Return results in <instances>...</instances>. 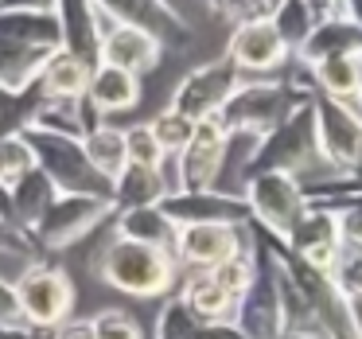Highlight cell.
Here are the masks:
<instances>
[{"label":"cell","mask_w":362,"mask_h":339,"mask_svg":"<svg viewBox=\"0 0 362 339\" xmlns=\"http://www.w3.org/2000/svg\"><path fill=\"white\" fill-rule=\"evenodd\" d=\"M20 137H24L28 149H32L35 168H40L59 191H74V195H105L110 199V180L90 168L78 137L47 133V129L28 125V121L20 125Z\"/></svg>","instance_id":"6da1fadb"},{"label":"cell","mask_w":362,"mask_h":339,"mask_svg":"<svg viewBox=\"0 0 362 339\" xmlns=\"http://www.w3.org/2000/svg\"><path fill=\"white\" fill-rule=\"evenodd\" d=\"M102 277L129 297H160L175 285V258L156 246L113 238L102 250Z\"/></svg>","instance_id":"7a4b0ae2"},{"label":"cell","mask_w":362,"mask_h":339,"mask_svg":"<svg viewBox=\"0 0 362 339\" xmlns=\"http://www.w3.org/2000/svg\"><path fill=\"white\" fill-rule=\"evenodd\" d=\"M296 102L300 98L288 90V82H238L234 94L222 102V110L214 113V117L226 129L230 141H234V137H253V141H261ZM308 102H312V98H308Z\"/></svg>","instance_id":"3957f363"},{"label":"cell","mask_w":362,"mask_h":339,"mask_svg":"<svg viewBox=\"0 0 362 339\" xmlns=\"http://www.w3.org/2000/svg\"><path fill=\"white\" fill-rule=\"evenodd\" d=\"M315 152V129H312V102H296L261 141H253V160L250 172H288L300 176Z\"/></svg>","instance_id":"277c9868"},{"label":"cell","mask_w":362,"mask_h":339,"mask_svg":"<svg viewBox=\"0 0 362 339\" xmlns=\"http://www.w3.org/2000/svg\"><path fill=\"white\" fill-rule=\"evenodd\" d=\"M110 214H117L113 199L105 195H74V191H59L32 226L35 246L40 250H71L86 234H94Z\"/></svg>","instance_id":"5b68a950"},{"label":"cell","mask_w":362,"mask_h":339,"mask_svg":"<svg viewBox=\"0 0 362 339\" xmlns=\"http://www.w3.org/2000/svg\"><path fill=\"white\" fill-rule=\"evenodd\" d=\"M312 129H315V152L327 160V168L354 172L362 149V121H358V102L327 98L315 90L312 98Z\"/></svg>","instance_id":"8992f818"},{"label":"cell","mask_w":362,"mask_h":339,"mask_svg":"<svg viewBox=\"0 0 362 339\" xmlns=\"http://www.w3.org/2000/svg\"><path fill=\"white\" fill-rule=\"evenodd\" d=\"M12 292H16L20 320L32 323V328H55L74 308V285L66 281L63 269L43 265V261H32V265L20 269V277L12 281Z\"/></svg>","instance_id":"52a82bcc"},{"label":"cell","mask_w":362,"mask_h":339,"mask_svg":"<svg viewBox=\"0 0 362 339\" xmlns=\"http://www.w3.org/2000/svg\"><path fill=\"white\" fill-rule=\"evenodd\" d=\"M242 199H245V207H250L253 226H261L273 238L288 234V226L300 219V211H304L300 176H288V172H250V183H245Z\"/></svg>","instance_id":"ba28073f"},{"label":"cell","mask_w":362,"mask_h":339,"mask_svg":"<svg viewBox=\"0 0 362 339\" xmlns=\"http://www.w3.org/2000/svg\"><path fill=\"white\" fill-rule=\"evenodd\" d=\"M253 234V226H250ZM253 277L242 292H238L234 308H230V323L242 331L245 339H281V304H276V281H273V265H269L265 250L253 238Z\"/></svg>","instance_id":"9c48e42d"},{"label":"cell","mask_w":362,"mask_h":339,"mask_svg":"<svg viewBox=\"0 0 362 339\" xmlns=\"http://www.w3.org/2000/svg\"><path fill=\"white\" fill-rule=\"evenodd\" d=\"M238 82H242V71H238L226 55L214 59V63H203V67H195V71L183 74V82L172 94V110L183 113L187 121L214 117V113L222 110V102L234 94Z\"/></svg>","instance_id":"30bf717a"},{"label":"cell","mask_w":362,"mask_h":339,"mask_svg":"<svg viewBox=\"0 0 362 339\" xmlns=\"http://www.w3.org/2000/svg\"><path fill=\"white\" fill-rule=\"evenodd\" d=\"M226 129L218 125V117H203L195 121L187 144L175 152V188L180 191H203V188H214L218 180V168H222V156H226Z\"/></svg>","instance_id":"8fae6325"},{"label":"cell","mask_w":362,"mask_h":339,"mask_svg":"<svg viewBox=\"0 0 362 339\" xmlns=\"http://www.w3.org/2000/svg\"><path fill=\"white\" fill-rule=\"evenodd\" d=\"M156 207L175 222V226H203V222H222V226H245L250 219V207L242 195H230V191H164L156 199Z\"/></svg>","instance_id":"7c38bea8"},{"label":"cell","mask_w":362,"mask_h":339,"mask_svg":"<svg viewBox=\"0 0 362 339\" xmlns=\"http://www.w3.org/2000/svg\"><path fill=\"white\" fill-rule=\"evenodd\" d=\"M343 238H358V234H346L339 214L320 211V207H304L300 219L288 226V234L281 238L296 258H304L312 269L320 273H331L339 261V250H343Z\"/></svg>","instance_id":"4fadbf2b"},{"label":"cell","mask_w":362,"mask_h":339,"mask_svg":"<svg viewBox=\"0 0 362 339\" xmlns=\"http://www.w3.org/2000/svg\"><path fill=\"white\" fill-rule=\"evenodd\" d=\"M113 24H129L148 32L160 47H187L191 28L168 0H94Z\"/></svg>","instance_id":"5bb4252c"},{"label":"cell","mask_w":362,"mask_h":339,"mask_svg":"<svg viewBox=\"0 0 362 339\" xmlns=\"http://www.w3.org/2000/svg\"><path fill=\"white\" fill-rule=\"evenodd\" d=\"M250 246V222L245 226H222V222H203V226H175L172 258H180L191 269H211L218 261L234 258Z\"/></svg>","instance_id":"9a60e30c"},{"label":"cell","mask_w":362,"mask_h":339,"mask_svg":"<svg viewBox=\"0 0 362 339\" xmlns=\"http://www.w3.org/2000/svg\"><path fill=\"white\" fill-rule=\"evenodd\" d=\"M55 20H59V51L94 67L98 43L110 32L113 20L98 8L94 0H55Z\"/></svg>","instance_id":"2e32d148"},{"label":"cell","mask_w":362,"mask_h":339,"mask_svg":"<svg viewBox=\"0 0 362 339\" xmlns=\"http://www.w3.org/2000/svg\"><path fill=\"white\" fill-rule=\"evenodd\" d=\"M288 55H292V51L284 47L281 35L273 32L269 16H261V20H245V24H234V32H230L226 59L238 67V71H253V74L281 71Z\"/></svg>","instance_id":"e0dca14e"},{"label":"cell","mask_w":362,"mask_h":339,"mask_svg":"<svg viewBox=\"0 0 362 339\" xmlns=\"http://www.w3.org/2000/svg\"><path fill=\"white\" fill-rule=\"evenodd\" d=\"M160 43L152 40L148 32L141 28H129V24H110V32L102 35L98 43V63H110V67H121V71H152L160 59Z\"/></svg>","instance_id":"ac0fdd59"},{"label":"cell","mask_w":362,"mask_h":339,"mask_svg":"<svg viewBox=\"0 0 362 339\" xmlns=\"http://www.w3.org/2000/svg\"><path fill=\"white\" fill-rule=\"evenodd\" d=\"M86 102L102 117L133 110L141 102V74L121 71V67H110V63H94L90 67V79H86Z\"/></svg>","instance_id":"d6986e66"},{"label":"cell","mask_w":362,"mask_h":339,"mask_svg":"<svg viewBox=\"0 0 362 339\" xmlns=\"http://www.w3.org/2000/svg\"><path fill=\"white\" fill-rule=\"evenodd\" d=\"M362 47V24L346 16H320L315 28L308 32V40L300 43L292 55L300 59L304 67H315L331 55H351V51Z\"/></svg>","instance_id":"ffe728a7"},{"label":"cell","mask_w":362,"mask_h":339,"mask_svg":"<svg viewBox=\"0 0 362 339\" xmlns=\"http://www.w3.org/2000/svg\"><path fill=\"white\" fill-rule=\"evenodd\" d=\"M102 113L82 98H43L32 113H28V125H40L47 133H63V137H82L94 125H102Z\"/></svg>","instance_id":"44dd1931"},{"label":"cell","mask_w":362,"mask_h":339,"mask_svg":"<svg viewBox=\"0 0 362 339\" xmlns=\"http://www.w3.org/2000/svg\"><path fill=\"white\" fill-rule=\"evenodd\" d=\"M113 226H117V238H129V242L141 246H156V250L172 253L175 242V222L160 211L156 203H141V207H121L113 214Z\"/></svg>","instance_id":"7402d4cb"},{"label":"cell","mask_w":362,"mask_h":339,"mask_svg":"<svg viewBox=\"0 0 362 339\" xmlns=\"http://www.w3.org/2000/svg\"><path fill=\"white\" fill-rule=\"evenodd\" d=\"M0 40L20 43V47L59 51V20H55V12L0 8Z\"/></svg>","instance_id":"603a6c76"},{"label":"cell","mask_w":362,"mask_h":339,"mask_svg":"<svg viewBox=\"0 0 362 339\" xmlns=\"http://www.w3.org/2000/svg\"><path fill=\"white\" fill-rule=\"evenodd\" d=\"M164 191H172L168 188V180H164V164L160 168H144V164H125L117 176H113V183H110V199H113V207H141V203H156Z\"/></svg>","instance_id":"cb8c5ba5"},{"label":"cell","mask_w":362,"mask_h":339,"mask_svg":"<svg viewBox=\"0 0 362 339\" xmlns=\"http://www.w3.org/2000/svg\"><path fill=\"white\" fill-rule=\"evenodd\" d=\"M59 195V188L47 180V176L40 172V168H32V172H24L16 183L8 188V203H12V222H16L20 230H28L32 234V226L40 222V214L47 211V203Z\"/></svg>","instance_id":"d4e9b609"},{"label":"cell","mask_w":362,"mask_h":339,"mask_svg":"<svg viewBox=\"0 0 362 339\" xmlns=\"http://www.w3.org/2000/svg\"><path fill=\"white\" fill-rule=\"evenodd\" d=\"M47 55L51 51L43 47H20L0 40V94H24L28 86H35Z\"/></svg>","instance_id":"484cf974"},{"label":"cell","mask_w":362,"mask_h":339,"mask_svg":"<svg viewBox=\"0 0 362 339\" xmlns=\"http://www.w3.org/2000/svg\"><path fill=\"white\" fill-rule=\"evenodd\" d=\"M300 188H304V207H320V211H331V214L358 211V176L354 172L331 168L327 180H312V183H300Z\"/></svg>","instance_id":"4316f807"},{"label":"cell","mask_w":362,"mask_h":339,"mask_svg":"<svg viewBox=\"0 0 362 339\" xmlns=\"http://www.w3.org/2000/svg\"><path fill=\"white\" fill-rule=\"evenodd\" d=\"M86 79H90V63L66 55V51H51L35 82H40L43 98H82Z\"/></svg>","instance_id":"83f0119b"},{"label":"cell","mask_w":362,"mask_h":339,"mask_svg":"<svg viewBox=\"0 0 362 339\" xmlns=\"http://www.w3.org/2000/svg\"><path fill=\"white\" fill-rule=\"evenodd\" d=\"M180 300L199 316V320H230V308H234V297H230L206 269H191V277L180 289Z\"/></svg>","instance_id":"f1b7e54d"},{"label":"cell","mask_w":362,"mask_h":339,"mask_svg":"<svg viewBox=\"0 0 362 339\" xmlns=\"http://www.w3.org/2000/svg\"><path fill=\"white\" fill-rule=\"evenodd\" d=\"M78 141H82V152H86L90 168H94L98 176H105L110 183H113V176L129 164L125 160V129L102 121V125H94L90 133H82Z\"/></svg>","instance_id":"f546056e"},{"label":"cell","mask_w":362,"mask_h":339,"mask_svg":"<svg viewBox=\"0 0 362 339\" xmlns=\"http://www.w3.org/2000/svg\"><path fill=\"white\" fill-rule=\"evenodd\" d=\"M358 51H351V55H331L323 59V63L308 67V74H312L315 90L327 98H343V102H358Z\"/></svg>","instance_id":"4dcf8cb0"},{"label":"cell","mask_w":362,"mask_h":339,"mask_svg":"<svg viewBox=\"0 0 362 339\" xmlns=\"http://www.w3.org/2000/svg\"><path fill=\"white\" fill-rule=\"evenodd\" d=\"M315 8L308 4V0H281L273 12H269V24H273V32L281 35V43L288 51H296L300 43L308 40V32L315 28Z\"/></svg>","instance_id":"1f68e13d"},{"label":"cell","mask_w":362,"mask_h":339,"mask_svg":"<svg viewBox=\"0 0 362 339\" xmlns=\"http://www.w3.org/2000/svg\"><path fill=\"white\" fill-rule=\"evenodd\" d=\"M206 320H199L180 297H172L164 308H160V320H156V339H199Z\"/></svg>","instance_id":"d6a6232c"},{"label":"cell","mask_w":362,"mask_h":339,"mask_svg":"<svg viewBox=\"0 0 362 339\" xmlns=\"http://www.w3.org/2000/svg\"><path fill=\"white\" fill-rule=\"evenodd\" d=\"M253 226V222H250ZM253 265H257V258H253V234H250V246L245 250H238L234 258H226V261H218V265H211L206 273L214 277V281L222 285V289L230 292V297L238 300V292L250 285V277H253Z\"/></svg>","instance_id":"836d02e7"},{"label":"cell","mask_w":362,"mask_h":339,"mask_svg":"<svg viewBox=\"0 0 362 339\" xmlns=\"http://www.w3.org/2000/svg\"><path fill=\"white\" fill-rule=\"evenodd\" d=\"M148 129H152V137H156L160 152H164V156H175V152L187 144V137H191V129H195V121H187L183 113H175L172 105H168V110H160L156 117L148 121Z\"/></svg>","instance_id":"e575fe53"},{"label":"cell","mask_w":362,"mask_h":339,"mask_svg":"<svg viewBox=\"0 0 362 339\" xmlns=\"http://www.w3.org/2000/svg\"><path fill=\"white\" fill-rule=\"evenodd\" d=\"M32 168H35V156H32V149H28V141L20 137V129L0 137V183H4V188H12V183L24 172H32Z\"/></svg>","instance_id":"d590c367"},{"label":"cell","mask_w":362,"mask_h":339,"mask_svg":"<svg viewBox=\"0 0 362 339\" xmlns=\"http://www.w3.org/2000/svg\"><path fill=\"white\" fill-rule=\"evenodd\" d=\"M125 160L129 164H144V168H160L168 156L160 152L148 125H133V129H125Z\"/></svg>","instance_id":"8d00e7d4"},{"label":"cell","mask_w":362,"mask_h":339,"mask_svg":"<svg viewBox=\"0 0 362 339\" xmlns=\"http://www.w3.org/2000/svg\"><path fill=\"white\" fill-rule=\"evenodd\" d=\"M90 323H94V339H144L141 323L129 312H121V308H105Z\"/></svg>","instance_id":"74e56055"},{"label":"cell","mask_w":362,"mask_h":339,"mask_svg":"<svg viewBox=\"0 0 362 339\" xmlns=\"http://www.w3.org/2000/svg\"><path fill=\"white\" fill-rule=\"evenodd\" d=\"M0 253H8V258H32L35 253V242L28 230H20L16 222L0 219Z\"/></svg>","instance_id":"f35d334b"},{"label":"cell","mask_w":362,"mask_h":339,"mask_svg":"<svg viewBox=\"0 0 362 339\" xmlns=\"http://www.w3.org/2000/svg\"><path fill=\"white\" fill-rule=\"evenodd\" d=\"M206 4H211L222 20H230V24H245V20H261V16H265L257 0H206Z\"/></svg>","instance_id":"ab89813d"},{"label":"cell","mask_w":362,"mask_h":339,"mask_svg":"<svg viewBox=\"0 0 362 339\" xmlns=\"http://www.w3.org/2000/svg\"><path fill=\"white\" fill-rule=\"evenodd\" d=\"M51 339H94V323L90 320H59L55 328H51Z\"/></svg>","instance_id":"60d3db41"},{"label":"cell","mask_w":362,"mask_h":339,"mask_svg":"<svg viewBox=\"0 0 362 339\" xmlns=\"http://www.w3.org/2000/svg\"><path fill=\"white\" fill-rule=\"evenodd\" d=\"M0 323H24L16 308V292H12V281L0 277Z\"/></svg>","instance_id":"b9f144b4"},{"label":"cell","mask_w":362,"mask_h":339,"mask_svg":"<svg viewBox=\"0 0 362 339\" xmlns=\"http://www.w3.org/2000/svg\"><path fill=\"white\" fill-rule=\"evenodd\" d=\"M199 339H245V335L230 320H206L203 331H199Z\"/></svg>","instance_id":"7bdbcfd3"},{"label":"cell","mask_w":362,"mask_h":339,"mask_svg":"<svg viewBox=\"0 0 362 339\" xmlns=\"http://www.w3.org/2000/svg\"><path fill=\"white\" fill-rule=\"evenodd\" d=\"M0 8H28V12H55V0H0Z\"/></svg>","instance_id":"ee69618b"},{"label":"cell","mask_w":362,"mask_h":339,"mask_svg":"<svg viewBox=\"0 0 362 339\" xmlns=\"http://www.w3.org/2000/svg\"><path fill=\"white\" fill-rule=\"evenodd\" d=\"M315 8V16H339V0H308Z\"/></svg>","instance_id":"f6af8a7d"},{"label":"cell","mask_w":362,"mask_h":339,"mask_svg":"<svg viewBox=\"0 0 362 339\" xmlns=\"http://www.w3.org/2000/svg\"><path fill=\"white\" fill-rule=\"evenodd\" d=\"M339 16L358 20V0H339Z\"/></svg>","instance_id":"bcb514c9"},{"label":"cell","mask_w":362,"mask_h":339,"mask_svg":"<svg viewBox=\"0 0 362 339\" xmlns=\"http://www.w3.org/2000/svg\"><path fill=\"white\" fill-rule=\"evenodd\" d=\"M0 219L12 222V203H8V188H4V183H0Z\"/></svg>","instance_id":"7dc6e473"},{"label":"cell","mask_w":362,"mask_h":339,"mask_svg":"<svg viewBox=\"0 0 362 339\" xmlns=\"http://www.w3.org/2000/svg\"><path fill=\"white\" fill-rule=\"evenodd\" d=\"M257 4H261V12H265V16H269V12H273L276 4H281V0H257Z\"/></svg>","instance_id":"c3c4849f"},{"label":"cell","mask_w":362,"mask_h":339,"mask_svg":"<svg viewBox=\"0 0 362 339\" xmlns=\"http://www.w3.org/2000/svg\"><path fill=\"white\" fill-rule=\"evenodd\" d=\"M335 339H358V335H335Z\"/></svg>","instance_id":"681fc988"}]
</instances>
